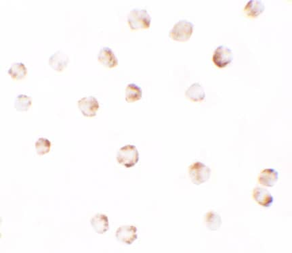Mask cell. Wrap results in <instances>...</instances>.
Instances as JSON below:
<instances>
[{"instance_id": "6da1fadb", "label": "cell", "mask_w": 292, "mask_h": 253, "mask_svg": "<svg viewBox=\"0 0 292 253\" xmlns=\"http://www.w3.org/2000/svg\"><path fill=\"white\" fill-rule=\"evenodd\" d=\"M127 20L129 27L133 31L147 29L151 26V16L145 9H133L130 12Z\"/></svg>"}, {"instance_id": "7a4b0ae2", "label": "cell", "mask_w": 292, "mask_h": 253, "mask_svg": "<svg viewBox=\"0 0 292 253\" xmlns=\"http://www.w3.org/2000/svg\"><path fill=\"white\" fill-rule=\"evenodd\" d=\"M117 163L127 168L135 167L139 161V153L134 145L121 147L117 152Z\"/></svg>"}, {"instance_id": "3957f363", "label": "cell", "mask_w": 292, "mask_h": 253, "mask_svg": "<svg viewBox=\"0 0 292 253\" xmlns=\"http://www.w3.org/2000/svg\"><path fill=\"white\" fill-rule=\"evenodd\" d=\"M193 29L194 25L191 22L181 20L175 24L170 31L169 36L174 41L185 42L191 38Z\"/></svg>"}, {"instance_id": "277c9868", "label": "cell", "mask_w": 292, "mask_h": 253, "mask_svg": "<svg viewBox=\"0 0 292 253\" xmlns=\"http://www.w3.org/2000/svg\"><path fill=\"white\" fill-rule=\"evenodd\" d=\"M189 175L192 183L199 186L211 178V169L203 163L195 162L189 167Z\"/></svg>"}, {"instance_id": "5b68a950", "label": "cell", "mask_w": 292, "mask_h": 253, "mask_svg": "<svg viewBox=\"0 0 292 253\" xmlns=\"http://www.w3.org/2000/svg\"><path fill=\"white\" fill-rule=\"evenodd\" d=\"M234 55L231 49L225 45H219L215 49L213 57V61L216 67L224 69L233 61Z\"/></svg>"}, {"instance_id": "8992f818", "label": "cell", "mask_w": 292, "mask_h": 253, "mask_svg": "<svg viewBox=\"0 0 292 253\" xmlns=\"http://www.w3.org/2000/svg\"><path fill=\"white\" fill-rule=\"evenodd\" d=\"M78 108L85 117H95L99 110L100 105L95 97H85L78 101Z\"/></svg>"}, {"instance_id": "52a82bcc", "label": "cell", "mask_w": 292, "mask_h": 253, "mask_svg": "<svg viewBox=\"0 0 292 253\" xmlns=\"http://www.w3.org/2000/svg\"><path fill=\"white\" fill-rule=\"evenodd\" d=\"M138 229L134 226L120 227L116 232V239L118 242L131 245L138 238Z\"/></svg>"}, {"instance_id": "ba28073f", "label": "cell", "mask_w": 292, "mask_h": 253, "mask_svg": "<svg viewBox=\"0 0 292 253\" xmlns=\"http://www.w3.org/2000/svg\"><path fill=\"white\" fill-rule=\"evenodd\" d=\"M253 196L254 200L264 208H269L274 203L273 195L265 188L257 187L254 189Z\"/></svg>"}, {"instance_id": "9c48e42d", "label": "cell", "mask_w": 292, "mask_h": 253, "mask_svg": "<svg viewBox=\"0 0 292 253\" xmlns=\"http://www.w3.org/2000/svg\"><path fill=\"white\" fill-rule=\"evenodd\" d=\"M98 60L102 65L109 69L115 68L119 63L115 53L109 47H105L101 49L98 55Z\"/></svg>"}, {"instance_id": "30bf717a", "label": "cell", "mask_w": 292, "mask_h": 253, "mask_svg": "<svg viewBox=\"0 0 292 253\" xmlns=\"http://www.w3.org/2000/svg\"><path fill=\"white\" fill-rule=\"evenodd\" d=\"M279 180V173L274 169H265L261 171L258 177L260 184L273 188Z\"/></svg>"}, {"instance_id": "8fae6325", "label": "cell", "mask_w": 292, "mask_h": 253, "mask_svg": "<svg viewBox=\"0 0 292 253\" xmlns=\"http://www.w3.org/2000/svg\"><path fill=\"white\" fill-rule=\"evenodd\" d=\"M69 59L63 52L57 51L50 57L49 64L52 69L57 72H62L67 67Z\"/></svg>"}, {"instance_id": "7c38bea8", "label": "cell", "mask_w": 292, "mask_h": 253, "mask_svg": "<svg viewBox=\"0 0 292 253\" xmlns=\"http://www.w3.org/2000/svg\"><path fill=\"white\" fill-rule=\"evenodd\" d=\"M265 6L261 0H250L244 8L243 11L248 17L256 19L265 11Z\"/></svg>"}, {"instance_id": "4fadbf2b", "label": "cell", "mask_w": 292, "mask_h": 253, "mask_svg": "<svg viewBox=\"0 0 292 253\" xmlns=\"http://www.w3.org/2000/svg\"><path fill=\"white\" fill-rule=\"evenodd\" d=\"M91 224L95 232L99 234H105L110 228L109 219L104 214L96 215L91 219Z\"/></svg>"}, {"instance_id": "5bb4252c", "label": "cell", "mask_w": 292, "mask_h": 253, "mask_svg": "<svg viewBox=\"0 0 292 253\" xmlns=\"http://www.w3.org/2000/svg\"><path fill=\"white\" fill-rule=\"evenodd\" d=\"M186 97L194 103L203 101L205 98V92L203 86L199 83H193L188 87L185 92Z\"/></svg>"}, {"instance_id": "9a60e30c", "label": "cell", "mask_w": 292, "mask_h": 253, "mask_svg": "<svg viewBox=\"0 0 292 253\" xmlns=\"http://www.w3.org/2000/svg\"><path fill=\"white\" fill-rule=\"evenodd\" d=\"M204 222L208 230L217 231L221 228L222 218L219 213L215 211H209L204 216Z\"/></svg>"}, {"instance_id": "2e32d148", "label": "cell", "mask_w": 292, "mask_h": 253, "mask_svg": "<svg viewBox=\"0 0 292 253\" xmlns=\"http://www.w3.org/2000/svg\"><path fill=\"white\" fill-rule=\"evenodd\" d=\"M143 97V90L135 83H130L126 89V101L129 103H135Z\"/></svg>"}, {"instance_id": "e0dca14e", "label": "cell", "mask_w": 292, "mask_h": 253, "mask_svg": "<svg viewBox=\"0 0 292 253\" xmlns=\"http://www.w3.org/2000/svg\"><path fill=\"white\" fill-rule=\"evenodd\" d=\"M8 73L15 80H21L27 76V69L23 63H15L10 68Z\"/></svg>"}, {"instance_id": "ac0fdd59", "label": "cell", "mask_w": 292, "mask_h": 253, "mask_svg": "<svg viewBox=\"0 0 292 253\" xmlns=\"http://www.w3.org/2000/svg\"><path fill=\"white\" fill-rule=\"evenodd\" d=\"M32 105L31 98L28 95L20 94L15 98V109L19 112H27Z\"/></svg>"}, {"instance_id": "d6986e66", "label": "cell", "mask_w": 292, "mask_h": 253, "mask_svg": "<svg viewBox=\"0 0 292 253\" xmlns=\"http://www.w3.org/2000/svg\"><path fill=\"white\" fill-rule=\"evenodd\" d=\"M51 141L45 137H40L35 142L36 153L39 156L47 155L51 151Z\"/></svg>"}]
</instances>
